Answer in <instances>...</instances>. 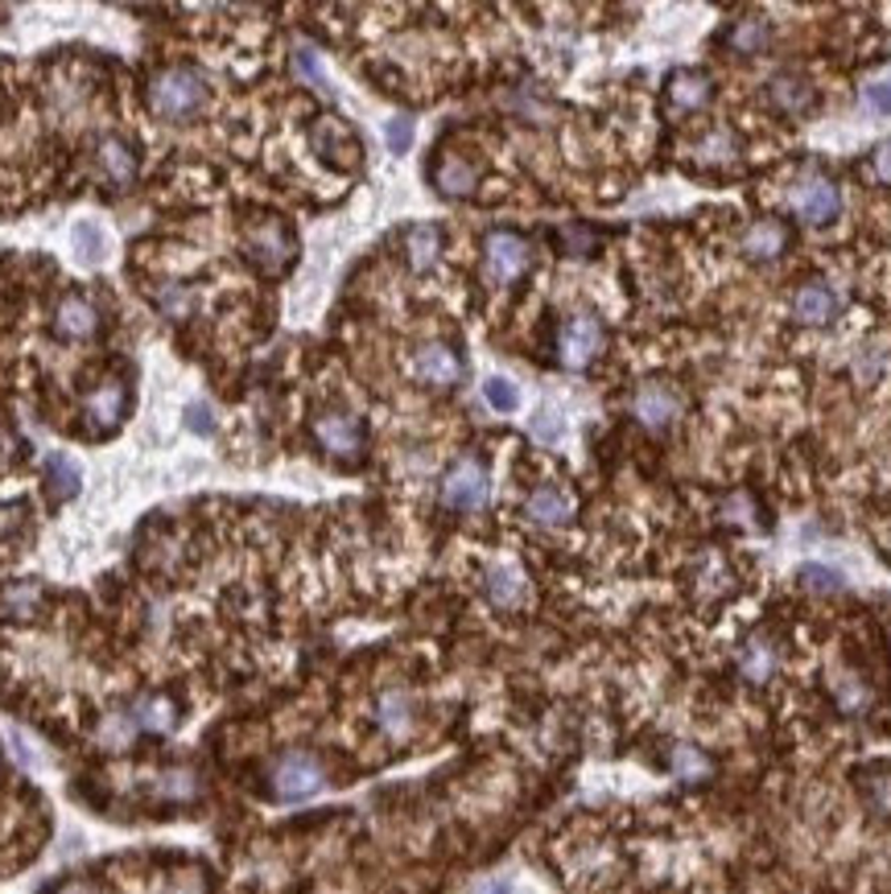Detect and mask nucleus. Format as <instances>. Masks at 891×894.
Here are the masks:
<instances>
[{"label": "nucleus", "instance_id": "f257e3e1", "mask_svg": "<svg viewBox=\"0 0 891 894\" xmlns=\"http://www.w3.org/2000/svg\"><path fill=\"white\" fill-rule=\"evenodd\" d=\"M206 103V83L203 74L191 71V67H170V71L153 74L149 83V108L161 115V120H191L199 108Z\"/></svg>", "mask_w": 891, "mask_h": 894}, {"label": "nucleus", "instance_id": "f03ea898", "mask_svg": "<svg viewBox=\"0 0 891 894\" xmlns=\"http://www.w3.org/2000/svg\"><path fill=\"white\" fill-rule=\"evenodd\" d=\"M322 788V763L306 750H290L281 754L273 766V792L277 800H306Z\"/></svg>", "mask_w": 891, "mask_h": 894}, {"label": "nucleus", "instance_id": "7ed1b4c3", "mask_svg": "<svg viewBox=\"0 0 891 894\" xmlns=\"http://www.w3.org/2000/svg\"><path fill=\"white\" fill-rule=\"evenodd\" d=\"M442 504L454 507V511H479L487 504V470L483 461L463 458L454 461L446 478H442Z\"/></svg>", "mask_w": 891, "mask_h": 894}, {"label": "nucleus", "instance_id": "20e7f679", "mask_svg": "<svg viewBox=\"0 0 891 894\" xmlns=\"http://www.w3.org/2000/svg\"><path fill=\"white\" fill-rule=\"evenodd\" d=\"M528 240H520L516 231H492L487 240H483V264H487V276L496 281V285H508L516 276L528 268Z\"/></svg>", "mask_w": 891, "mask_h": 894}, {"label": "nucleus", "instance_id": "39448f33", "mask_svg": "<svg viewBox=\"0 0 891 894\" xmlns=\"http://www.w3.org/2000/svg\"><path fill=\"white\" fill-rule=\"evenodd\" d=\"M249 256H252V264L261 268V273H269V276H277V273H285V264L293 260V240H290V231L281 227L277 219H269V223H261V227L252 231L249 235Z\"/></svg>", "mask_w": 891, "mask_h": 894}, {"label": "nucleus", "instance_id": "423d86ee", "mask_svg": "<svg viewBox=\"0 0 891 894\" xmlns=\"http://www.w3.org/2000/svg\"><path fill=\"white\" fill-rule=\"evenodd\" d=\"M310 141L318 149V158L326 165H335V170H355L360 165V141H355V132L343 120H318L314 132H310Z\"/></svg>", "mask_w": 891, "mask_h": 894}, {"label": "nucleus", "instance_id": "0eeeda50", "mask_svg": "<svg viewBox=\"0 0 891 894\" xmlns=\"http://www.w3.org/2000/svg\"><path fill=\"white\" fill-rule=\"evenodd\" d=\"M792 211H797L804 223L821 227V223L838 219L842 194H838V186H833L830 177H809V182H801V186L792 190Z\"/></svg>", "mask_w": 891, "mask_h": 894}, {"label": "nucleus", "instance_id": "6e6552de", "mask_svg": "<svg viewBox=\"0 0 891 894\" xmlns=\"http://www.w3.org/2000/svg\"><path fill=\"white\" fill-rule=\"evenodd\" d=\"M561 363L570 367V372H583L586 363L595 359L603 351V326L599 317H574L570 326L561 331Z\"/></svg>", "mask_w": 891, "mask_h": 894}, {"label": "nucleus", "instance_id": "1a4fd4ad", "mask_svg": "<svg viewBox=\"0 0 891 894\" xmlns=\"http://www.w3.org/2000/svg\"><path fill=\"white\" fill-rule=\"evenodd\" d=\"M631 413H636V420H640L644 429L665 433L672 420L681 417V400H677L665 384H644V388L636 392V400H631Z\"/></svg>", "mask_w": 891, "mask_h": 894}, {"label": "nucleus", "instance_id": "9d476101", "mask_svg": "<svg viewBox=\"0 0 891 894\" xmlns=\"http://www.w3.org/2000/svg\"><path fill=\"white\" fill-rule=\"evenodd\" d=\"M413 372H417V379H422V384L450 388V384H458V375H463V363H458V355H454L450 346L429 343V346H422V351H417Z\"/></svg>", "mask_w": 891, "mask_h": 894}, {"label": "nucleus", "instance_id": "9b49d317", "mask_svg": "<svg viewBox=\"0 0 891 894\" xmlns=\"http://www.w3.org/2000/svg\"><path fill=\"white\" fill-rule=\"evenodd\" d=\"M314 433H318L322 449H331L335 458H355V454H360V441H364L360 420L343 417V413H326V417H318Z\"/></svg>", "mask_w": 891, "mask_h": 894}, {"label": "nucleus", "instance_id": "f8f14e48", "mask_svg": "<svg viewBox=\"0 0 891 894\" xmlns=\"http://www.w3.org/2000/svg\"><path fill=\"white\" fill-rule=\"evenodd\" d=\"M54 331L62 338H91V334L100 331V309L88 302V297H62L59 309H54Z\"/></svg>", "mask_w": 891, "mask_h": 894}, {"label": "nucleus", "instance_id": "ddd939ff", "mask_svg": "<svg viewBox=\"0 0 891 894\" xmlns=\"http://www.w3.org/2000/svg\"><path fill=\"white\" fill-rule=\"evenodd\" d=\"M833 314H838V293H833L830 285H821V281L804 285L801 293L792 297V317L804 322V326H826Z\"/></svg>", "mask_w": 891, "mask_h": 894}, {"label": "nucleus", "instance_id": "4468645a", "mask_svg": "<svg viewBox=\"0 0 891 894\" xmlns=\"http://www.w3.org/2000/svg\"><path fill=\"white\" fill-rule=\"evenodd\" d=\"M124 417V388L117 379H108L88 396V425L95 433H112Z\"/></svg>", "mask_w": 891, "mask_h": 894}, {"label": "nucleus", "instance_id": "2eb2a0df", "mask_svg": "<svg viewBox=\"0 0 891 894\" xmlns=\"http://www.w3.org/2000/svg\"><path fill=\"white\" fill-rule=\"evenodd\" d=\"M434 186L446 194V199H467V194H475V186H479V170L470 165L467 158H442L438 170H434Z\"/></svg>", "mask_w": 891, "mask_h": 894}, {"label": "nucleus", "instance_id": "dca6fc26", "mask_svg": "<svg viewBox=\"0 0 891 894\" xmlns=\"http://www.w3.org/2000/svg\"><path fill=\"white\" fill-rule=\"evenodd\" d=\"M487 598L499 606V610H516V606L528 598L525 573L516 565H492L487 569Z\"/></svg>", "mask_w": 891, "mask_h": 894}, {"label": "nucleus", "instance_id": "f3484780", "mask_svg": "<svg viewBox=\"0 0 891 894\" xmlns=\"http://www.w3.org/2000/svg\"><path fill=\"white\" fill-rule=\"evenodd\" d=\"M528 516L537 519V524H545V528H561L574 516V499L557 487H537L528 495Z\"/></svg>", "mask_w": 891, "mask_h": 894}, {"label": "nucleus", "instance_id": "a211bd4d", "mask_svg": "<svg viewBox=\"0 0 891 894\" xmlns=\"http://www.w3.org/2000/svg\"><path fill=\"white\" fill-rule=\"evenodd\" d=\"M45 490H50L54 504H67V499H74L83 490V470L74 466V458H67V454H50L45 458Z\"/></svg>", "mask_w": 891, "mask_h": 894}, {"label": "nucleus", "instance_id": "6ab92c4d", "mask_svg": "<svg viewBox=\"0 0 891 894\" xmlns=\"http://www.w3.org/2000/svg\"><path fill=\"white\" fill-rule=\"evenodd\" d=\"M784 244H789V235H784V227L776 219H763V223H756L743 235V252L751 260H776L784 252Z\"/></svg>", "mask_w": 891, "mask_h": 894}, {"label": "nucleus", "instance_id": "aec40b11", "mask_svg": "<svg viewBox=\"0 0 891 894\" xmlns=\"http://www.w3.org/2000/svg\"><path fill=\"white\" fill-rule=\"evenodd\" d=\"M405 252H409V264L417 268V273L434 268V260H438V252H442V231L434 227V223H417V227H409V235H405Z\"/></svg>", "mask_w": 891, "mask_h": 894}, {"label": "nucleus", "instance_id": "412c9836", "mask_svg": "<svg viewBox=\"0 0 891 894\" xmlns=\"http://www.w3.org/2000/svg\"><path fill=\"white\" fill-rule=\"evenodd\" d=\"M772 103L780 108V112H804L809 103H813V87L804 83V79H797V74H776L772 79Z\"/></svg>", "mask_w": 891, "mask_h": 894}, {"label": "nucleus", "instance_id": "4be33fe9", "mask_svg": "<svg viewBox=\"0 0 891 894\" xmlns=\"http://www.w3.org/2000/svg\"><path fill=\"white\" fill-rule=\"evenodd\" d=\"M669 95L677 108H689V112H693V108H701V103L710 100V79L698 71H677L669 83Z\"/></svg>", "mask_w": 891, "mask_h": 894}, {"label": "nucleus", "instance_id": "5701e85b", "mask_svg": "<svg viewBox=\"0 0 891 894\" xmlns=\"http://www.w3.org/2000/svg\"><path fill=\"white\" fill-rule=\"evenodd\" d=\"M100 165L117 186H129L132 177H136V158H132V149L124 141H103Z\"/></svg>", "mask_w": 891, "mask_h": 894}, {"label": "nucleus", "instance_id": "b1692460", "mask_svg": "<svg viewBox=\"0 0 891 894\" xmlns=\"http://www.w3.org/2000/svg\"><path fill=\"white\" fill-rule=\"evenodd\" d=\"M739 668H743V677L747 680H756V684H763V680L772 677V668H776V651H772V643L768 639H751L743 648V656H739Z\"/></svg>", "mask_w": 891, "mask_h": 894}, {"label": "nucleus", "instance_id": "393cba45", "mask_svg": "<svg viewBox=\"0 0 891 894\" xmlns=\"http://www.w3.org/2000/svg\"><path fill=\"white\" fill-rule=\"evenodd\" d=\"M381 725L388 730L393 738L409 734L413 725V705L405 692H388V697H381Z\"/></svg>", "mask_w": 891, "mask_h": 894}, {"label": "nucleus", "instance_id": "a878e982", "mask_svg": "<svg viewBox=\"0 0 891 894\" xmlns=\"http://www.w3.org/2000/svg\"><path fill=\"white\" fill-rule=\"evenodd\" d=\"M71 240H74V252H79V260L83 264H100L103 260V252H108V235H103V227L100 223H74V231H71Z\"/></svg>", "mask_w": 891, "mask_h": 894}, {"label": "nucleus", "instance_id": "bb28decb", "mask_svg": "<svg viewBox=\"0 0 891 894\" xmlns=\"http://www.w3.org/2000/svg\"><path fill=\"white\" fill-rule=\"evenodd\" d=\"M132 721L141 725V730H170L174 725V709H170V701H161V697H145L141 705L132 709Z\"/></svg>", "mask_w": 891, "mask_h": 894}, {"label": "nucleus", "instance_id": "cd10ccee", "mask_svg": "<svg viewBox=\"0 0 891 894\" xmlns=\"http://www.w3.org/2000/svg\"><path fill=\"white\" fill-rule=\"evenodd\" d=\"M763 42H768V26H763L760 17H747V21H739L731 29V45L739 54H760Z\"/></svg>", "mask_w": 891, "mask_h": 894}, {"label": "nucleus", "instance_id": "c85d7f7f", "mask_svg": "<svg viewBox=\"0 0 891 894\" xmlns=\"http://www.w3.org/2000/svg\"><path fill=\"white\" fill-rule=\"evenodd\" d=\"M483 396H487V404H492L496 413H516V408H520V392H516V384L504 379V375H492V379L483 384Z\"/></svg>", "mask_w": 891, "mask_h": 894}, {"label": "nucleus", "instance_id": "c756f323", "mask_svg": "<svg viewBox=\"0 0 891 894\" xmlns=\"http://www.w3.org/2000/svg\"><path fill=\"white\" fill-rule=\"evenodd\" d=\"M801 586L813 593H838L842 590V573H833V569H826V565H801Z\"/></svg>", "mask_w": 891, "mask_h": 894}, {"label": "nucleus", "instance_id": "7c9ffc66", "mask_svg": "<svg viewBox=\"0 0 891 894\" xmlns=\"http://www.w3.org/2000/svg\"><path fill=\"white\" fill-rule=\"evenodd\" d=\"M735 149H739V141H735L731 132H715L710 141H701L698 149V161H731Z\"/></svg>", "mask_w": 891, "mask_h": 894}, {"label": "nucleus", "instance_id": "2f4dec72", "mask_svg": "<svg viewBox=\"0 0 891 894\" xmlns=\"http://www.w3.org/2000/svg\"><path fill=\"white\" fill-rule=\"evenodd\" d=\"M384 136H388V149H393V153H405V149L413 144V120H409V115H396V120H388Z\"/></svg>", "mask_w": 891, "mask_h": 894}, {"label": "nucleus", "instance_id": "473e14b6", "mask_svg": "<svg viewBox=\"0 0 891 894\" xmlns=\"http://www.w3.org/2000/svg\"><path fill=\"white\" fill-rule=\"evenodd\" d=\"M297 71L306 74V79L318 87V91H326V95H331V83H326V74H322L318 54H314V50H297Z\"/></svg>", "mask_w": 891, "mask_h": 894}, {"label": "nucleus", "instance_id": "72a5a7b5", "mask_svg": "<svg viewBox=\"0 0 891 894\" xmlns=\"http://www.w3.org/2000/svg\"><path fill=\"white\" fill-rule=\"evenodd\" d=\"M33 602H38V586H13V590L4 593V606H9V614H30Z\"/></svg>", "mask_w": 891, "mask_h": 894}, {"label": "nucleus", "instance_id": "f704fd0d", "mask_svg": "<svg viewBox=\"0 0 891 894\" xmlns=\"http://www.w3.org/2000/svg\"><path fill=\"white\" fill-rule=\"evenodd\" d=\"M186 425H191L194 433H203V437H211V433H215V417H211V404L194 400L191 408H186Z\"/></svg>", "mask_w": 891, "mask_h": 894}, {"label": "nucleus", "instance_id": "c9c22d12", "mask_svg": "<svg viewBox=\"0 0 891 894\" xmlns=\"http://www.w3.org/2000/svg\"><path fill=\"white\" fill-rule=\"evenodd\" d=\"M867 103H871L875 112L891 115V74H888V79H879V83L867 87Z\"/></svg>", "mask_w": 891, "mask_h": 894}, {"label": "nucleus", "instance_id": "e433bc0d", "mask_svg": "<svg viewBox=\"0 0 891 894\" xmlns=\"http://www.w3.org/2000/svg\"><path fill=\"white\" fill-rule=\"evenodd\" d=\"M533 433H537L541 441H557V437H561V420H557V413H549V408H545L541 417L533 420Z\"/></svg>", "mask_w": 891, "mask_h": 894}, {"label": "nucleus", "instance_id": "4c0bfd02", "mask_svg": "<svg viewBox=\"0 0 891 894\" xmlns=\"http://www.w3.org/2000/svg\"><path fill=\"white\" fill-rule=\"evenodd\" d=\"M677 771H681V775L686 779H693V775H701V771H706V759H701V754H693V750H677Z\"/></svg>", "mask_w": 891, "mask_h": 894}, {"label": "nucleus", "instance_id": "58836bf2", "mask_svg": "<svg viewBox=\"0 0 891 894\" xmlns=\"http://www.w3.org/2000/svg\"><path fill=\"white\" fill-rule=\"evenodd\" d=\"M871 170H875L879 182H891V141L879 144L875 153H871Z\"/></svg>", "mask_w": 891, "mask_h": 894}, {"label": "nucleus", "instance_id": "ea45409f", "mask_svg": "<svg viewBox=\"0 0 891 894\" xmlns=\"http://www.w3.org/2000/svg\"><path fill=\"white\" fill-rule=\"evenodd\" d=\"M161 305H165V309H170V314H182V309H186V305H191V297H186V293H182V288H165V293H161Z\"/></svg>", "mask_w": 891, "mask_h": 894}, {"label": "nucleus", "instance_id": "a19ab883", "mask_svg": "<svg viewBox=\"0 0 891 894\" xmlns=\"http://www.w3.org/2000/svg\"><path fill=\"white\" fill-rule=\"evenodd\" d=\"M475 894H512V886L508 882H487V886H479Z\"/></svg>", "mask_w": 891, "mask_h": 894}]
</instances>
